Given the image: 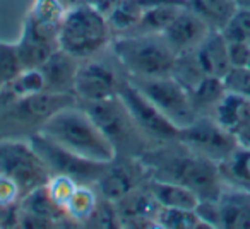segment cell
Wrapping results in <instances>:
<instances>
[{
    "label": "cell",
    "mask_w": 250,
    "mask_h": 229,
    "mask_svg": "<svg viewBox=\"0 0 250 229\" xmlns=\"http://www.w3.org/2000/svg\"><path fill=\"white\" fill-rule=\"evenodd\" d=\"M22 65L18 58L14 45L0 43V94L21 74Z\"/></svg>",
    "instance_id": "4dcf8cb0"
},
{
    "label": "cell",
    "mask_w": 250,
    "mask_h": 229,
    "mask_svg": "<svg viewBox=\"0 0 250 229\" xmlns=\"http://www.w3.org/2000/svg\"><path fill=\"white\" fill-rule=\"evenodd\" d=\"M149 178V170L139 156H127L122 161H118L117 156L106 164L94 188L100 197L117 204L134 188L146 183Z\"/></svg>",
    "instance_id": "7c38bea8"
},
{
    "label": "cell",
    "mask_w": 250,
    "mask_h": 229,
    "mask_svg": "<svg viewBox=\"0 0 250 229\" xmlns=\"http://www.w3.org/2000/svg\"><path fill=\"white\" fill-rule=\"evenodd\" d=\"M86 2L91 7L96 9L101 16H104L108 19L111 16V12L118 7V4H120L122 0H86Z\"/></svg>",
    "instance_id": "74e56055"
},
{
    "label": "cell",
    "mask_w": 250,
    "mask_h": 229,
    "mask_svg": "<svg viewBox=\"0 0 250 229\" xmlns=\"http://www.w3.org/2000/svg\"><path fill=\"white\" fill-rule=\"evenodd\" d=\"M151 178L180 183L192 190L201 202L218 200L225 190V181L218 163L194 153L182 142H165L156 149L141 154Z\"/></svg>",
    "instance_id": "6da1fadb"
},
{
    "label": "cell",
    "mask_w": 250,
    "mask_h": 229,
    "mask_svg": "<svg viewBox=\"0 0 250 229\" xmlns=\"http://www.w3.org/2000/svg\"><path fill=\"white\" fill-rule=\"evenodd\" d=\"M113 39L108 19L87 2L67 9L59 35V48L77 60L96 57Z\"/></svg>",
    "instance_id": "277c9868"
},
{
    "label": "cell",
    "mask_w": 250,
    "mask_h": 229,
    "mask_svg": "<svg viewBox=\"0 0 250 229\" xmlns=\"http://www.w3.org/2000/svg\"><path fill=\"white\" fill-rule=\"evenodd\" d=\"M178 142L218 164L238 147L236 137L219 127L211 116H199L190 125L180 129Z\"/></svg>",
    "instance_id": "8fae6325"
},
{
    "label": "cell",
    "mask_w": 250,
    "mask_h": 229,
    "mask_svg": "<svg viewBox=\"0 0 250 229\" xmlns=\"http://www.w3.org/2000/svg\"><path fill=\"white\" fill-rule=\"evenodd\" d=\"M0 174L12 178L21 188L22 197L46 185L52 176L31 142L22 140H0Z\"/></svg>",
    "instance_id": "52a82bcc"
},
{
    "label": "cell",
    "mask_w": 250,
    "mask_h": 229,
    "mask_svg": "<svg viewBox=\"0 0 250 229\" xmlns=\"http://www.w3.org/2000/svg\"><path fill=\"white\" fill-rule=\"evenodd\" d=\"M31 146L45 161L46 168L52 174H65L76 180L79 185H96L101 173L104 171L108 163H96V161L84 159L70 151L63 149L62 146L50 140L42 132H36L29 139Z\"/></svg>",
    "instance_id": "30bf717a"
},
{
    "label": "cell",
    "mask_w": 250,
    "mask_h": 229,
    "mask_svg": "<svg viewBox=\"0 0 250 229\" xmlns=\"http://www.w3.org/2000/svg\"><path fill=\"white\" fill-rule=\"evenodd\" d=\"M79 63L81 60L74 58L63 50H55L53 55L40 67L46 91L74 94V79H76Z\"/></svg>",
    "instance_id": "ac0fdd59"
},
{
    "label": "cell",
    "mask_w": 250,
    "mask_h": 229,
    "mask_svg": "<svg viewBox=\"0 0 250 229\" xmlns=\"http://www.w3.org/2000/svg\"><path fill=\"white\" fill-rule=\"evenodd\" d=\"M110 48L129 77L171 76L178 57L165 36L156 33L113 36Z\"/></svg>",
    "instance_id": "3957f363"
},
{
    "label": "cell",
    "mask_w": 250,
    "mask_h": 229,
    "mask_svg": "<svg viewBox=\"0 0 250 229\" xmlns=\"http://www.w3.org/2000/svg\"><path fill=\"white\" fill-rule=\"evenodd\" d=\"M226 45L231 67H249L250 41H226Z\"/></svg>",
    "instance_id": "8d00e7d4"
},
{
    "label": "cell",
    "mask_w": 250,
    "mask_h": 229,
    "mask_svg": "<svg viewBox=\"0 0 250 229\" xmlns=\"http://www.w3.org/2000/svg\"><path fill=\"white\" fill-rule=\"evenodd\" d=\"M188 7L212 29L221 31L238 9L235 0H188Z\"/></svg>",
    "instance_id": "cb8c5ba5"
},
{
    "label": "cell",
    "mask_w": 250,
    "mask_h": 229,
    "mask_svg": "<svg viewBox=\"0 0 250 229\" xmlns=\"http://www.w3.org/2000/svg\"><path fill=\"white\" fill-rule=\"evenodd\" d=\"M72 104H77V97L74 94L40 91L24 97L7 99L0 113V120H4L9 125H28L40 130L43 123L52 118L57 111Z\"/></svg>",
    "instance_id": "9c48e42d"
},
{
    "label": "cell",
    "mask_w": 250,
    "mask_h": 229,
    "mask_svg": "<svg viewBox=\"0 0 250 229\" xmlns=\"http://www.w3.org/2000/svg\"><path fill=\"white\" fill-rule=\"evenodd\" d=\"M218 166L225 187L250 191V149L238 146Z\"/></svg>",
    "instance_id": "44dd1931"
},
{
    "label": "cell",
    "mask_w": 250,
    "mask_h": 229,
    "mask_svg": "<svg viewBox=\"0 0 250 229\" xmlns=\"http://www.w3.org/2000/svg\"><path fill=\"white\" fill-rule=\"evenodd\" d=\"M236 142H238V146L250 149V122L238 132V135H236Z\"/></svg>",
    "instance_id": "ab89813d"
},
{
    "label": "cell",
    "mask_w": 250,
    "mask_h": 229,
    "mask_svg": "<svg viewBox=\"0 0 250 229\" xmlns=\"http://www.w3.org/2000/svg\"><path fill=\"white\" fill-rule=\"evenodd\" d=\"M197 212L211 229H250V191L225 187L218 200L201 202Z\"/></svg>",
    "instance_id": "5bb4252c"
},
{
    "label": "cell",
    "mask_w": 250,
    "mask_h": 229,
    "mask_svg": "<svg viewBox=\"0 0 250 229\" xmlns=\"http://www.w3.org/2000/svg\"><path fill=\"white\" fill-rule=\"evenodd\" d=\"M21 210H26L33 215H38L42 219L53 222V224H60V222L69 221L65 214V209L60 207L52 197H50L48 190H46V185L43 187L35 188L33 191L26 193L21 198V205H19Z\"/></svg>",
    "instance_id": "603a6c76"
},
{
    "label": "cell",
    "mask_w": 250,
    "mask_h": 229,
    "mask_svg": "<svg viewBox=\"0 0 250 229\" xmlns=\"http://www.w3.org/2000/svg\"><path fill=\"white\" fill-rule=\"evenodd\" d=\"M226 41H250V9L238 7L221 29Z\"/></svg>",
    "instance_id": "1f68e13d"
},
{
    "label": "cell",
    "mask_w": 250,
    "mask_h": 229,
    "mask_svg": "<svg viewBox=\"0 0 250 229\" xmlns=\"http://www.w3.org/2000/svg\"><path fill=\"white\" fill-rule=\"evenodd\" d=\"M236 5L238 7H245V9H250V0H235Z\"/></svg>",
    "instance_id": "b9f144b4"
},
{
    "label": "cell",
    "mask_w": 250,
    "mask_h": 229,
    "mask_svg": "<svg viewBox=\"0 0 250 229\" xmlns=\"http://www.w3.org/2000/svg\"><path fill=\"white\" fill-rule=\"evenodd\" d=\"M63 5H65L67 9L69 7H72V5H76V4H81V2H86V0H60Z\"/></svg>",
    "instance_id": "60d3db41"
},
{
    "label": "cell",
    "mask_w": 250,
    "mask_h": 229,
    "mask_svg": "<svg viewBox=\"0 0 250 229\" xmlns=\"http://www.w3.org/2000/svg\"><path fill=\"white\" fill-rule=\"evenodd\" d=\"M122 79L110 65L100 60H81L74 79V96L77 103H100L118 96Z\"/></svg>",
    "instance_id": "4fadbf2b"
},
{
    "label": "cell",
    "mask_w": 250,
    "mask_h": 229,
    "mask_svg": "<svg viewBox=\"0 0 250 229\" xmlns=\"http://www.w3.org/2000/svg\"><path fill=\"white\" fill-rule=\"evenodd\" d=\"M211 31L212 29L187 5L175 16L170 26L163 31V36L175 52L185 53L194 52Z\"/></svg>",
    "instance_id": "2e32d148"
},
{
    "label": "cell",
    "mask_w": 250,
    "mask_h": 229,
    "mask_svg": "<svg viewBox=\"0 0 250 229\" xmlns=\"http://www.w3.org/2000/svg\"><path fill=\"white\" fill-rule=\"evenodd\" d=\"M226 91L242 94L250 99V69L249 67H231L223 77Z\"/></svg>",
    "instance_id": "e575fe53"
},
{
    "label": "cell",
    "mask_w": 250,
    "mask_h": 229,
    "mask_svg": "<svg viewBox=\"0 0 250 229\" xmlns=\"http://www.w3.org/2000/svg\"><path fill=\"white\" fill-rule=\"evenodd\" d=\"M81 106L91 114V118L111 140V144L117 149V156L120 147L122 151L132 153V156H139L137 151H141V154L147 151L144 149V140L147 137L136 125L118 96L113 99L100 101V103H81Z\"/></svg>",
    "instance_id": "5b68a950"
},
{
    "label": "cell",
    "mask_w": 250,
    "mask_h": 229,
    "mask_svg": "<svg viewBox=\"0 0 250 229\" xmlns=\"http://www.w3.org/2000/svg\"><path fill=\"white\" fill-rule=\"evenodd\" d=\"M14 48L22 69H40L53 55V52L59 50V45L57 43L42 41V39L35 38V36L22 33L19 41L14 45Z\"/></svg>",
    "instance_id": "d4e9b609"
},
{
    "label": "cell",
    "mask_w": 250,
    "mask_h": 229,
    "mask_svg": "<svg viewBox=\"0 0 250 229\" xmlns=\"http://www.w3.org/2000/svg\"><path fill=\"white\" fill-rule=\"evenodd\" d=\"M137 2L144 11L160 5H188V0H137Z\"/></svg>",
    "instance_id": "f35d334b"
},
{
    "label": "cell",
    "mask_w": 250,
    "mask_h": 229,
    "mask_svg": "<svg viewBox=\"0 0 250 229\" xmlns=\"http://www.w3.org/2000/svg\"><path fill=\"white\" fill-rule=\"evenodd\" d=\"M118 97L130 113L136 125L141 129V132L160 144L165 142H175L180 135V129L173 122L165 116L160 110L153 104V101L139 91L129 77H125L118 89Z\"/></svg>",
    "instance_id": "ba28073f"
},
{
    "label": "cell",
    "mask_w": 250,
    "mask_h": 229,
    "mask_svg": "<svg viewBox=\"0 0 250 229\" xmlns=\"http://www.w3.org/2000/svg\"><path fill=\"white\" fill-rule=\"evenodd\" d=\"M129 80L143 91L153 104L173 122L178 129L190 125L199 118L190 101V93L173 76L161 77H129Z\"/></svg>",
    "instance_id": "8992f818"
},
{
    "label": "cell",
    "mask_w": 250,
    "mask_h": 229,
    "mask_svg": "<svg viewBox=\"0 0 250 229\" xmlns=\"http://www.w3.org/2000/svg\"><path fill=\"white\" fill-rule=\"evenodd\" d=\"M86 228H101V229H113L122 228L120 217H118L117 205L106 198L100 197L96 204V209L93 210L91 217L86 221Z\"/></svg>",
    "instance_id": "d6a6232c"
},
{
    "label": "cell",
    "mask_w": 250,
    "mask_h": 229,
    "mask_svg": "<svg viewBox=\"0 0 250 229\" xmlns=\"http://www.w3.org/2000/svg\"><path fill=\"white\" fill-rule=\"evenodd\" d=\"M195 62L204 76L223 79L231 69L228 58V45L221 31H211L208 38L194 50Z\"/></svg>",
    "instance_id": "e0dca14e"
},
{
    "label": "cell",
    "mask_w": 250,
    "mask_h": 229,
    "mask_svg": "<svg viewBox=\"0 0 250 229\" xmlns=\"http://www.w3.org/2000/svg\"><path fill=\"white\" fill-rule=\"evenodd\" d=\"M146 185L161 207L192 209V210H197L199 204H201V198L194 191L188 190L184 185L175 183V181L149 178Z\"/></svg>",
    "instance_id": "ffe728a7"
},
{
    "label": "cell",
    "mask_w": 250,
    "mask_h": 229,
    "mask_svg": "<svg viewBox=\"0 0 250 229\" xmlns=\"http://www.w3.org/2000/svg\"><path fill=\"white\" fill-rule=\"evenodd\" d=\"M98 200H100V195L93 185H77L65 205V214L69 221L76 222L77 226H84L96 209Z\"/></svg>",
    "instance_id": "484cf974"
},
{
    "label": "cell",
    "mask_w": 250,
    "mask_h": 229,
    "mask_svg": "<svg viewBox=\"0 0 250 229\" xmlns=\"http://www.w3.org/2000/svg\"><path fill=\"white\" fill-rule=\"evenodd\" d=\"M156 228L163 229H211V226L192 209L161 207L156 215Z\"/></svg>",
    "instance_id": "4316f807"
},
{
    "label": "cell",
    "mask_w": 250,
    "mask_h": 229,
    "mask_svg": "<svg viewBox=\"0 0 250 229\" xmlns=\"http://www.w3.org/2000/svg\"><path fill=\"white\" fill-rule=\"evenodd\" d=\"M77 181L72 180L70 176H65V174H52L46 183V190H48L50 197L60 205V207L65 209L67 202L70 200L74 190L77 188Z\"/></svg>",
    "instance_id": "836d02e7"
},
{
    "label": "cell",
    "mask_w": 250,
    "mask_h": 229,
    "mask_svg": "<svg viewBox=\"0 0 250 229\" xmlns=\"http://www.w3.org/2000/svg\"><path fill=\"white\" fill-rule=\"evenodd\" d=\"M63 149L96 163H111L117 149L79 103L57 111L38 130Z\"/></svg>",
    "instance_id": "7a4b0ae2"
},
{
    "label": "cell",
    "mask_w": 250,
    "mask_h": 229,
    "mask_svg": "<svg viewBox=\"0 0 250 229\" xmlns=\"http://www.w3.org/2000/svg\"><path fill=\"white\" fill-rule=\"evenodd\" d=\"M212 118L226 132L236 137L240 130L250 122V99L242 94L226 91L219 104L216 106Z\"/></svg>",
    "instance_id": "d6986e66"
},
{
    "label": "cell",
    "mask_w": 250,
    "mask_h": 229,
    "mask_svg": "<svg viewBox=\"0 0 250 229\" xmlns=\"http://www.w3.org/2000/svg\"><path fill=\"white\" fill-rule=\"evenodd\" d=\"M182 7H187V5H160V7L146 9L143 12L139 26H137V29L134 33H156V35H163V31L170 26V22L180 12Z\"/></svg>",
    "instance_id": "f1b7e54d"
},
{
    "label": "cell",
    "mask_w": 250,
    "mask_h": 229,
    "mask_svg": "<svg viewBox=\"0 0 250 229\" xmlns=\"http://www.w3.org/2000/svg\"><path fill=\"white\" fill-rule=\"evenodd\" d=\"M143 12L144 9L141 7L137 0H122L118 7L108 18V24H110L113 36L130 35L136 31L143 18Z\"/></svg>",
    "instance_id": "83f0119b"
},
{
    "label": "cell",
    "mask_w": 250,
    "mask_h": 229,
    "mask_svg": "<svg viewBox=\"0 0 250 229\" xmlns=\"http://www.w3.org/2000/svg\"><path fill=\"white\" fill-rule=\"evenodd\" d=\"M40 91H46L42 70L22 69L21 74L12 80L11 86L2 94H9V99H16V97H24V96H29V94L40 93Z\"/></svg>",
    "instance_id": "f546056e"
},
{
    "label": "cell",
    "mask_w": 250,
    "mask_h": 229,
    "mask_svg": "<svg viewBox=\"0 0 250 229\" xmlns=\"http://www.w3.org/2000/svg\"><path fill=\"white\" fill-rule=\"evenodd\" d=\"M22 193L12 178L0 174V210H11L18 202H21Z\"/></svg>",
    "instance_id": "d590c367"
},
{
    "label": "cell",
    "mask_w": 250,
    "mask_h": 229,
    "mask_svg": "<svg viewBox=\"0 0 250 229\" xmlns=\"http://www.w3.org/2000/svg\"><path fill=\"white\" fill-rule=\"evenodd\" d=\"M65 12L67 7L60 0H35L31 11L26 16L22 33L42 41L59 45V35Z\"/></svg>",
    "instance_id": "9a60e30c"
},
{
    "label": "cell",
    "mask_w": 250,
    "mask_h": 229,
    "mask_svg": "<svg viewBox=\"0 0 250 229\" xmlns=\"http://www.w3.org/2000/svg\"><path fill=\"white\" fill-rule=\"evenodd\" d=\"M188 93H190L192 106H194L197 116H211L212 118L216 106L219 104L221 97L225 96L226 87L223 79L204 76Z\"/></svg>",
    "instance_id": "7402d4cb"
}]
</instances>
